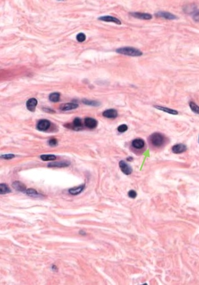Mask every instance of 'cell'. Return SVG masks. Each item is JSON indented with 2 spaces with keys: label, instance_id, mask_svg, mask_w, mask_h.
I'll use <instances>...</instances> for the list:
<instances>
[{
  "label": "cell",
  "instance_id": "cell-26",
  "mask_svg": "<svg viewBox=\"0 0 199 285\" xmlns=\"http://www.w3.org/2000/svg\"><path fill=\"white\" fill-rule=\"evenodd\" d=\"M128 129V127L126 125H120L118 127L117 130L118 131V132H121V133H122V132H125V131H127Z\"/></svg>",
  "mask_w": 199,
  "mask_h": 285
},
{
  "label": "cell",
  "instance_id": "cell-16",
  "mask_svg": "<svg viewBox=\"0 0 199 285\" xmlns=\"http://www.w3.org/2000/svg\"><path fill=\"white\" fill-rule=\"evenodd\" d=\"M84 188H85V185H80V186H79L77 187L73 188H71L69 189L68 192L69 193L72 195H77L79 194H80V193H82V192L83 191V190L84 189Z\"/></svg>",
  "mask_w": 199,
  "mask_h": 285
},
{
  "label": "cell",
  "instance_id": "cell-2",
  "mask_svg": "<svg viewBox=\"0 0 199 285\" xmlns=\"http://www.w3.org/2000/svg\"><path fill=\"white\" fill-rule=\"evenodd\" d=\"M164 136L161 133L155 132L150 136V142L156 147H160L162 146L164 142Z\"/></svg>",
  "mask_w": 199,
  "mask_h": 285
},
{
  "label": "cell",
  "instance_id": "cell-5",
  "mask_svg": "<svg viewBox=\"0 0 199 285\" xmlns=\"http://www.w3.org/2000/svg\"><path fill=\"white\" fill-rule=\"evenodd\" d=\"M131 16L134 17V18L140 19H144V20H149L151 19L153 16L151 14L149 13H139V12H133L130 13Z\"/></svg>",
  "mask_w": 199,
  "mask_h": 285
},
{
  "label": "cell",
  "instance_id": "cell-23",
  "mask_svg": "<svg viewBox=\"0 0 199 285\" xmlns=\"http://www.w3.org/2000/svg\"><path fill=\"white\" fill-rule=\"evenodd\" d=\"M73 125L75 128H80L82 127V120L79 117H76L73 122Z\"/></svg>",
  "mask_w": 199,
  "mask_h": 285
},
{
  "label": "cell",
  "instance_id": "cell-30",
  "mask_svg": "<svg viewBox=\"0 0 199 285\" xmlns=\"http://www.w3.org/2000/svg\"><path fill=\"white\" fill-rule=\"evenodd\" d=\"M193 19L195 21H197V22H199V12L196 13L193 17Z\"/></svg>",
  "mask_w": 199,
  "mask_h": 285
},
{
  "label": "cell",
  "instance_id": "cell-17",
  "mask_svg": "<svg viewBox=\"0 0 199 285\" xmlns=\"http://www.w3.org/2000/svg\"><path fill=\"white\" fill-rule=\"evenodd\" d=\"M145 142L141 139H136L132 142V145L136 149H141L145 146Z\"/></svg>",
  "mask_w": 199,
  "mask_h": 285
},
{
  "label": "cell",
  "instance_id": "cell-1",
  "mask_svg": "<svg viewBox=\"0 0 199 285\" xmlns=\"http://www.w3.org/2000/svg\"><path fill=\"white\" fill-rule=\"evenodd\" d=\"M117 53L123 54L131 57H140L143 55V53L134 47H123L116 50Z\"/></svg>",
  "mask_w": 199,
  "mask_h": 285
},
{
  "label": "cell",
  "instance_id": "cell-31",
  "mask_svg": "<svg viewBox=\"0 0 199 285\" xmlns=\"http://www.w3.org/2000/svg\"><path fill=\"white\" fill-rule=\"evenodd\" d=\"M80 233V234H82V235H85V232H83V231H80L79 232Z\"/></svg>",
  "mask_w": 199,
  "mask_h": 285
},
{
  "label": "cell",
  "instance_id": "cell-24",
  "mask_svg": "<svg viewBox=\"0 0 199 285\" xmlns=\"http://www.w3.org/2000/svg\"><path fill=\"white\" fill-rule=\"evenodd\" d=\"M190 107L191 110L193 112L199 115V106H198L196 103H195L193 102H190Z\"/></svg>",
  "mask_w": 199,
  "mask_h": 285
},
{
  "label": "cell",
  "instance_id": "cell-15",
  "mask_svg": "<svg viewBox=\"0 0 199 285\" xmlns=\"http://www.w3.org/2000/svg\"><path fill=\"white\" fill-rule=\"evenodd\" d=\"M154 107L156 108V109L159 110H161L162 111L167 112V113L171 114V115H176L178 114V112L176 110H173V109L168 108H167V107H164L163 106H154Z\"/></svg>",
  "mask_w": 199,
  "mask_h": 285
},
{
  "label": "cell",
  "instance_id": "cell-21",
  "mask_svg": "<svg viewBox=\"0 0 199 285\" xmlns=\"http://www.w3.org/2000/svg\"><path fill=\"white\" fill-rule=\"evenodd\" d=\"M10 192H11V190L6 184H0V193L1 195L9 193Z\"/></svg>",
  "mask_w": 199,
  "mask_h": 285
},
{
  "label": "cell",
  "instance_id": "cell-8",
  "mask_svg": "<svg viewBox=\"0 0 199 285\" xmlns=\"http://www.w3.org/2000/svg\"><path fill=\"white\" fill-rule=\"evenodd\" d=\"M102 115L109 119H115L117 117L118 112L114 109H109L103 112Z\"/></svg>",
  "mask_w": 199,
  "mask_h": 285
},
{
  "label": "cell",
  "instance_id": "cell-27",
  "mask_svg": "<svg viewBox=\"0 0 199 285\" xmlns=\"http://www.w3.org/2000/svg\"><path fill=\"white\" fill-rule=\"evenodd\" d=\"M14 157H15V155H13V154H6V155H4L1 156V158L4 159H6V160L11 159L14 158Z\"/></svg>",
  "mask_w": 199,
  "mask_h": 285
},
{
  "label": "cell",
  "instance_id": "cell-10",
  "mask_svg": "<svg viewBox=\"0 0 199 285\" xmlns=\"http://www.w3.org/2000/svg\"><path fill=\"white\" fill-rule=\"evenodd\" d=\"M187 150V147L185 145L183 144H178L176 145H175L172 147V151L173 153H176V154H179L181 153L184 152L186 151Z\"/></svg>",
  "mask_w": 199,
  "mask_h": 285
},
{
  "label": "cell",
  "instance_id": "cell-3",
  "mask_svg": "<svg viewBox=\"0 0 199 285\" xmlns=\"http://www.w3.org/2000/svg\"><path fill=\"white\" fill-rule=\"evenodd\" d=\"M50 125L51 123L49 120L46 119H42L38 122L36 125V128L39 131H45L50 128Z\"/></svg>",
  "mask_w": 199,
  "mask_h": 285
},
{
  "label": "cell",
  "instance_id": "cell-32",
  "mask_svg": "<svg viewBox=\"0 0 199 285\" xmlns=\"http://www.w3.org/2000/svg\"></svg>",
  "mask_w": 199,
  "mask_h": 285
},
{
  "label": "cell",
  "instance_id": "cell-18",
  "mask_svg": "<svg viewBox=\"0 0 199 285\" xmlns=\"http://www.w3.org/2000/svg\"><path fill=\"white\" fill-rule=\"evenodd\" d=\"M26 193L27 195L32 197H39L41 196H42L41 194H39L36 190L33 189V188H30L28 189L26 192Z\"/></svg>",
  "mask_w": 199,
  "mask_h": 285
},
{
  "label": "cell",
  "instance_id": "cell-13",
  "mask_svg": "<svg viewBox=\"0 0 199 285\" xmlns=\"http://www.w3.org/2000/svg\"><path fill=\"white\" fill-rule=\"evenodd\" d=\"M100 21H105V22H114L118 25H121V22L119 19L118 18H116L114 17L110 16H102L98 18Z\"/></svg>",
  "mask_w": 199,
  "mask_h": 285
},
{
  "label": "cell",
  "instance_id": "cell-28",
  "mask_svg": "<svg viewBox=\"0 0 199 285\" xmlns=\"http://www.w3.org/2000/svg\"><path fill=\"white\" fill-rule=\"evenodd\" d=\"M128 196H129V197H130V198H135L136 197V196H137V194H136V192L135 190H130L128 192Z\"/></svg>",
  "mask_w": 199,
  "mask_h": 285
},
{
  "label": "cell",
  "instance_id": "cell-25",
  "mask_svg": "<svg viewBox=\"0 0 199 285\" xmlns=\"http://www.w3.org/2000/svg\"><path fill=\"white\" fill-rule=\"evenodd\" d=\"M86 39V36L82 33H80L76 36V39L79 42H83Z\"/></svg>",
  "mask_w": 199,
  "mask_h": 285
},
{
  "label": "cell",
  "instance_id": "cell-22",
  "mask_svg": "<svg viewBox=\"0 0 199 285\" xmlns=\"http://www.w3.org/2000/svg\"><path fill=\"white\" fill-rule=\"evenodd\" d=\"M41 159L43 161H54L56 160V158L53 155H43L40 156Z\"/></svg>",
  "mask_w": 199,
  "mask_h": 285
},
{
  "label": "cell",
  "instance_id": "cell-7",
  "mask_svg": "<svg viewBox=\"0 0 199 285\" xmlns=\"http://www.w3.org/2000/svg\"><path fill=\"white\" fill-rule=\"evenodd\" d=\"M38 105V101L35 98H31L26 102V107L28 110L31 112H34Z\"/></svg>",
  "mask_w": 199,
  "mask_h": 285
},
{
  "label": "cell",
  "instance_id": "cell-4",
  "mask_svg": "<svg viewBox=\"0 0 199 285\" xmlns=\"http://www.w3.org/2000/svg\"><path fill=\"white\" fill-rule=\"evenodd\" d=\"M119 166L121 171L124 174L127 175H129L132 173V171H133L132 168L125 161H120L119 163Z\"/></svg>",
  "mask_w": 199,
  "mask_h": 285
},
{
  "label": "cell",
  "instance_id": "cell-11",
  "mask_svg": "<svg viewBox=\"0 0 199 285\" xmlns=\"http://www.w3.org/2000/svg\"><path fill=\"white\" fill-rule=\"evenodd\" d=\"M70 165V162L67 161H58V162H53L50 164H48V167H58V168H62V167H68Z\"/></svg>",
  "mask_w": 199,
  "mask_h": 285
},
{
  "label": "cell",
  "instance_id": "cell-29",
  "mask_svg": "<svg viewBox=\"0 0 199 285\" xmlns=\"http://www.w3.org/2000/svg\"><path fill=\"white\" fill-rule=\"evenodd\" d=\"M58 141L56 139H51L49 140L48 142V144L51 147H54V146H56L57 144H58Z\"/></svg>",
  "mask_w": 199,
  "mask_h": 285
},
{
  "label": "cell",
  "instance_id": "cell-19",
  "mask_svg": "<svg viewBox=\"0 0 199 285\" xmlns=\"http://www.w3.org/2000/svg\"><path fill=\"white\" fill-rule=\"evenodd\" d=\"M82 103L86 105L91 106H94V107H97L101 105V103L97 102V101H95V100H90L88 99H83L82 100Z\"/></svg>",
  "mask_w": 199,
  "mask_h": 285
},
{
  "label": "cell",
  "instance_id": "cell-12",
  "mask_svg": "<svg viewBox=\"0 0 199 285\" xmlns=\"http://www.w3.org/2000/svg\"><path fill=\"white\" fill-rule=\"evenodd\" d=\"M12 186L16 190H18L19 192H25L26 193V192L27 190L26 185L23 183H21L19 181H14L13 183Z\"/></svg>",
  "mask_w": 199,
  "mask_h": 285
},
{
  "label": "cell",
  "instance_id": "cell-14",
  "mask_svg": "<svg viewBox=\"0 0 199 285\" xmlns=\"http://www.w3.org/2000/svg\"><path fill=\"white\" fill-rule=\"evenodd\" d=\"M78 105L76 103H65L63 105H62L60 107V109L62 111H69V110H72L76 109V108L78 107Z\"/></svg>",
  "mask_w": 199,
  "mask_h": 285
},
{
  "label": "cell",
  "instance_id": "cell-9",
  "mask_svg": "<svg viewBox=\"0 0 199 285\" xmlns=\"http://www.w3.org/2000/svg\"><path fill=\"white\" fill-rule=\"evenodd\" d=\"M156 16L157 17H162V18H165L166 19H170V20L175 19L177 18V17L175 15L171 13L166 12V11H159L156 14Z\"/></svg>",
  "mask_w": 199,
  "mask_h": 285
},
{
  "label": "cell",
  "instance_id": "cell-20",
  "mask_svg": "<svg viewBox=\"0 0 199 285\" xmlns=\"http://www.w3.org/2000/svg\"><path fill=\"white\" fill-rule=\"evenodd\" d=\"M60 95L59 92H53L49 95V100L53 102H58L59 101Z\"/></svg>",
  "mask_w": 199,
  "mask_h": 285
},
{
  "label": "cell",
  "instance_id": "cell-6",
  "mask_svg": "<svg viewBox=\"0 0 199 285\" xmlns=\"http://www.w3.org/2000/svg\"><path fill=\"white\" fill-rule=\"evenodd\" d=\"M84 123H85V125L87 128H90V129H94V128H96V127L97 126V125H98L97 121L96 119L92 118V117L85 118V120H84Z\"/></svg>",
  "mask_w": 199,
  "mask_h": 285
}]
</instances>
